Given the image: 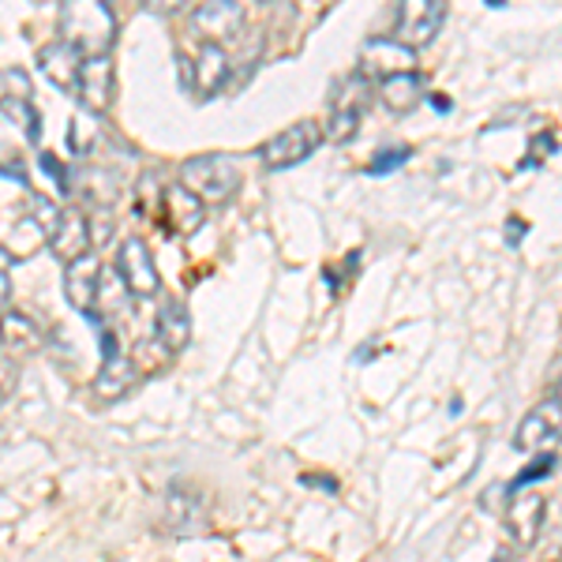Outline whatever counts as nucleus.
<instances>
[{
	"label": "nucleus",
	"mask_w": 562,
	"mask_h": 562,
	"mask_svg": "<svg viewBox=\"0 0 562 562\" xmlns=\"http://www.w3.org/2000/svg\"><path fill=\"white\" fill-rule=\"evenodd\" d=\"M90 244H94V237H90V217L79 211V206H68V211L60 214V225L53 229V237H49L53 259L68 267V262L87 256Z\"/></svg>",
	"instance_id": "14"
},
{
	"label": "nucleus",
	"mask_w": 562,
	"mask_h": 562,
	"mask_svg": "<svg viewBox=\"0 0 562 562\" xmlns=\"http://www.w3.org/2000/svg\"><path fill=\"white\" fill-rule=\"evenodd\" d=\"M166 521L177 537H195V532L206 529V506L192 487H173L166 498Z\"/></svg>",
	"instance_id": "16"
},
{
	"label": "nucleus",
	"mask_w": 562,
	"mask_h": 562,
	"mask_svg": "<svg viewBox=\"0 0 562 562\" xmlns=\"http://www.w3.org/2000/svg\"><path fill=\"white\" fill-rule=\"evenodd\" d=\"M492 562H514V555H510V551H503V548H498Z\"/></svg>",
	"instance_id": "35"
},
{
	"label": "nucleus",
	"mask_w": 562,
	"mask_h": 562,
	"mask_svg": "<svg viewBox=\"0 0 562 562\" xmlns=\"http://www.w3.org/2000/svg\"><path fill=\"white\" fill-rule=\"evenodd\" d=\"M139 379L143 375H139V368H135L132 357H113V360H102V368H98L90 390H94L102 402H121V397L132 394Z\"/></svg>",
	"instance_id": "18"
},
{
	"label": "nucleus",
	"mask_w": 562,
	"mask_h": 562,
	"mask_svg": "<svg viewBox=\"0 0 562 562\" xmlns=\"http://www.w3.org/2000/svg\"><path fill=\"white\" fill-rule=\"evenodd\" d=\"M0 177H8L26 188V161L15 147H0Z\"/></svg>",
	"instance_id": "28"
},
{
	"label": "nucleus",
	"mask_w": 562,
	"mask_h": 562,
	"mask_svg": "<svg viewBox=\"0 0 562 562\" xmlns=\"http://www.w3.org/2000/svg\"><path fill=\"white\" fill-rule=\"evenodd\" d=\"M180 188H188L199 203H229L240 188V166L222 150L195 154L180 166Z\"/></svg>",
	"instance_id": "2"
},
{
	"label": "nucleus",
	"mask_w": 562,
	"mask_h": 562,
	"mask_svg": "<svg viewBox=\"0 0 562 562\" xmlns=\"http://www.w3.org/2000/svg\"><path fill=\"white\" fill-rule=\"evenodd\" d=\"M405 71H416V53L409 49V45H402V42L394 38V34L364 42V49H360L357 76H364L368 83H383V79L405 76Z\"/></svg>",
	"instance_id": "7"
},
{
	"label": "nucleus",
	"mask_w": 562,
	"mask_h": 562,
	"mask_svg": "<svg viewBox=\"0 0 562 562\" xmlns=\"http://www.w3.org/2000/svg\"><path fill=\"white\" fill-rule=\"evenodd\" d=\"M244 20H248V12L233 0H214V4H203L192 12V26L203 45H225L229 38H237L244 31Z\"/></svg>",
	"instance_id": "11"
},
{
	"label": "nucleus",
	"mask_w": 562,
	"mask_h": 562,
	"mask_svg": "<svg viewBox=\"0 0 562 562\" xmlns=\"http://www.w3.org/2000/svg\"><path fill=\"white\" fill-rule=\"evenodd\" d=\"M83 180H87L83 192L94 206H113L116 203V180L109 173H102V169H87Z\"/></svg>",
	"instance_id": "25"
},
{
	"label": "nucleus",
	"mask_w": 562,
	"mask_h": 562,
	"mask_svg": "<svg viewBox=\"0 0 562 562\" xmlns=\"http://www.w3.org/2000/svg\"><path fill=\"white\" fill-rule=\"evenodd\" d=\"M161 203H166V222H169V229H173L177 237H192L195 229H203L206 203H199L188 188L169 184L166 195H161Z\"/></svg>",
	"instance_id": "17"
},
{
	"label": "nucleus",
	"mask_w": 562,
	"mask_h": 562,
	"mask_svg": "<svg viewBox=\"0 0 562 562\" xmlns=\"http://www.w3.org/2000/svg\"><path fill=\"white\" fill-rule=\"evenodd\" d=\"M98 289H102V262L94 251L65 267V301L76 307L79 315H94Z\"/></svg>",
	"instance_id": "12"
},
{
	"label": "nucleus",
	"mask_w": 562,
	"mask_h": 562,
	"mask_svg": "<svg viewBox=\"0 0 562 562\" xmlns=\"http://www.w3.org/2000/svg\"><path fill=\"white\" fill-rule=\"evenodd\" d=\"M525 225L521 222H510V248H518V237H521Z\"/></svg>",
	"instance_id": "34"
},
{
	"label": "nucleus",
	"mask_w": 562,
	"mask_h": 562,
	"mask_svg": "<svg viewBox=\"0 0 562 562\" xmlns=\"http://www.w3.org/2000/svg\"><path fill=\"white\" fill-rule=\"evenodd\" d=\"M60 42L76 45L83 57L109 53L116 42V15L102 0H87V4H65L60 8Z\"/></svg>",
	"instance_id": "1"
},
{
	"label": "nucleus",
	"mask_w": 562,
	"mask_h": 562,
	"mask_svg": "<svg viewBox=\"0 0 562 562\" xmlns=\"http://www.w3.org/2000/svg\"><path fill=\"white\" fill-rule=\"evenodd\" d=\"M551 397H555V402H562V383L555 386V394H551Z\"/></svg>",
	"instance_id": "36"
},
{
	"label": "nucleus",
	"mask_w": 562,
	"mask_h": 562,
	"mask_svg": "<svg viewBox=\"0 0 562 562\" xmlns=\"http://www.w3.org/2000/svg\"><path fill=\"white\" fill-rule=\"evenodd\" d=\"M38 71L57 90L76 94V90H79V71H83V53H79L76 45L57 38L53 45H42V49H38Z\"/></svg>",
	"instance_id": "13"
},
{
	"label": "nucleus",
	"mask_w": 562,
	"mask_h": 562,
	"mask_svg": "<svg viewBox=\"0 0 562 562\" xmlns=\"http://www.w3.org/2000/svg\"><path fill=\"white\" fill-rule=\"evenodd\" d=\"M34 87H31V76L23 68H4L0 71V98H26L34 102Z\"/></svg>",
	"instance_id": "27"
},
{
	"label": "nucleus",
	"mask_w": 562,
	"mask_h": 562,
	"mask_svg": "<svg viewBox=\"0 0 562 562\" xmlns=\"http://www.w3.org/2000/svg\"><path fill=\"white\" fill-rule=\"evenodd\" d=\"M543 495L537 492H514L510 503H506V514H503V525H506V537H510L514 548H532L543 529Z\"/></svg>",
	"instance_id": "10"
},
{
	"label": "nucleus",
	"mask_w": 562,
	"mask_h": 562,
	"mask_svg": "<svg viewBox=\"0 0 562 562\" xmlns=\"http://www.w3.org/2000/svg\"><path fill=\"white\" fill-rule=\"evenodd\" d=\"M409 158H413V150H409V147H383V150H375V158L368 161V177H386V173H394V169H402Z\"/></svg>",
	"instance_id": "26"
},
{
	"label": "nucleus",
	"mask_w": 562,
	"mask_h": 562,
	"mask_svg": "<svg viewBox=\"0 0 562 562\" xmlns=\"http://www.w3.org/2000/svg\"><path fill=\"white\" fill-rule=\"evenodd\" d=\"M42 330L31 315H20V312H8L0 315V349L8 352L12 360L20 357H34L42 349Z\"/></svg>",
	"instance_id": "19"
},
{
	"label": "nucleus",
	"mask_w": 562,
	"mask_h": 562,
	"mask_svg": "<svg viewBox=\"0 0 562 562\" xmlns=\"http://www.w3.org/2000/svg\"><path fill=\"white\" fill-rule=\"evenodd\" d=\"M551 473H555V454H537L518 476L510 480V484H506V492H510V495L514 492H529V484H537V480L551 476Z\"/></svg>",
	"instance_id": "24"
},
{
	"label": "nucleus",
	"mask_w": 562,
	"mask_h": 562,
	"mask_svg": "<svg viewBox=\"0 0 562 562\" xmlns=\"http://www.w3.org/2000/svg\"><path fill=\"white\" fill-rule=\"evenodd\" d=\"M371 94H375V83H368L364 76H346L338 87H334L330 98V121L323 124L326 139L330 143H349L352 135L360 132V121H364Z\"/></svg>",
	"instance_id": "4"
},
{
	"label": "nucleus",
	"mask_w": 562,
	"mask_h": 562,
	"mask_svg": "<svg viewBox=\"0 0 562 562\" xmlns=\"http://www.w3.org/2000/svg\"><path fill=\"white\" fill-rule=\"evenodd\" d=\"M8 301H12V278L0 270V307H4Z\"/></svg>",
	"instance_id": "32"
},
{
	"label": "nucleus",
	"mask_w": 562,
	"mask_h": 562,
	"mask_svg": "<svg viewBox=\"0 0 562 562\" xmlns=\"http://www.w3.org/2000/svg\"><path fill=\"white\" fill-rule=\"evenodd\" d=\"M431 105L439 109V113H450V98H442V94H431Z\"/></svg>",
	"instance_id": "33"
},
{
	"label": "nucleus",
	"mask_w": 562,
	"mask_h": 562,
	"mask_svg": "<svg viewBox=\"0 0 562 562\" xmlns=\"http://www.w3.org/2000/svg\"><path fill=\"white\" fill-rule=\"evenodd\" d=\"M192 71H195L192 87L199 98L217 94V90L225 87V79H229V53H225V45H199Z\"/></svg>",
	"instance_id": "20"
},
{
	"label": "nucleus",
	"mask_w": 562,
	"mask_h": 562,
	"mask_svg": "<svg viewBox=\"0 0 562 562\" xmlns=\"http://www.w3.org/2000/svg\"><path fill=\"white\" fill-rule=\"evenodd\" d=\"M116 278L124 281L132 296H158L161 278H158V262H154L150 248L139 237H128L116 248Z\"/></svg>",
	"instance_id": "8"
},
{
	"label": "nucleus",
	"mask_w": 562,
	"mask_h": 562,
	"mask_svg": "<svg viewBox=\"0 0 562 562\" xmlns=\"http://www.w3.org/2000/svg\"><path fill=\"white\" fill-rule=\"evenodd\" d=\"M442 23H447V4L442 0H405L394 15V38L416 53L435 42Z\"/></svg>",
	"instance_id": "5"
},
{
	"label": "nucleus",
	"mask_w": 562,
	"mask_h": 562,
	"mask_svg": "<svg viewBox=\"0 0 562 562\" xmlns=\"http://www.w3.org/2000/svg\"><path fill=\"white\" fill-rule=\"evenodd\" d=\"M555 442H562V402L543 397L540 405H532V409L521 416L518 431H514V447L537 458V454H551Z\"/></svg>",
	"instance_id": "6"
},
{
	"label": "nucleus",
	"mask_w": 562,
	"mask_h": 562,
	"mask_svg": "<svg viewBox=\"0 0 562 562\" xmlns=\"http://www.w3.org/2000/svg\"><path fill=\"white\" fill-rule=\"evenodd\" d=\"M154 338L161 341L166 352H173V357L180 349H188V341H192V315H188L184 301L166 296V301L158 304V315H154Z\"/></svg>",
	"instance_id": "15"
},
{
	"label": "nucleus",
	"mask_w": 562,
	"mask_h": 562,
	"mask_svg": "<svg viewBox=\"0 0 562 562\" xmlns=\"http://www.w3.org/2000/svg\"><path fill=\"white\" fill-rule=\"evenodd\" d=\"M45 244H49V233H45V225L38 222V217L23 214L20 222L12 225V233L4 237V244H0V251H4L8 259L23 262V259H31L34 251H42Z\"/></svg>",
	"instance_id": "22"
},
{
	"label": "nucleus",
	"mask_w": 562,
	"mask_h": 562,
	"mask_svg": "<svg viewBox=\"0 0 562 562\" xmlns=\"http://www.w3.org/2000/svg\"><path fill=\"white\" fill-rule=\"evenodd\" d=\"M90 135H94V128H87V132H83V116H71V128H68V143H71V150H76V154H87V147H90Z\"/></svg>",
	"instance_id": "30"
},
{
	"label": "nucleus",
	"mask_w": 562,
	"mask_h": 562,
	"mask_svg": "<svg viewBox=\"0 0 562 562\" xmlns=\"http://www.w3.org/2000/svg\"><path fill=\"white\" fill-rule=\"evenodd\" d=\"M551 150H555V135H551V132H540L537 139H532V147H529L532 158L525 161V166H537V161H540V158H548Z\"/></svg>",
	"instance_id": "31"
},
{
	"label": "nucleus",
	"mask_w": 562,
	"mask_h": 562,
	"mask_svg": "<svg viewBox=\"0 0 562 562\" xmlns=\"http://www.w3.org/2000/svg\"><path fill=\"white\" fill-rule=\"evenodd\" d=\"M38 161H42V169H45V173H49L53 180H57V188H60V192H71L68 169H65V161H60L57 154H38Z\"/></svg>",
	"instance_id": "29"
},
{
	"label": "nucleus",
	"mask_w": 562,
	"mask_h": 562,
	"mask_svg": "<svg viewBox=\"0 0 562 562\" xmlns=\"http://www.w3.org/2000/svg\"><path fill=\"white\" fill-rule=\"evenodd\" d=\"M323 139H326L323 124L307 116V121H296V124H289V128H281L278 135H270L259 147V161L270 173H281V169H293L312 158V154L323 147Z\"/></svg>",
	"instance_id": "3"
},
{
	"label": "nucleus",
	"mask_w": 562,
	"mask_h": 562,
	"mask_svg": "<svg viewBox=\"0 0 562 562\" xmlns=\"http://www.w3.org/2000/svg\"><path fill=\"white\" fill-rule=\"evenodd\" d=\"M116 94V71H113V53H98V57H83V71H79V105L90 116L109 113Z\"/></svg>",
	"instance_id": "9"
},
{
	"label": "nucleus",
	"mask_w": 562,
	"mask_h": 562,
	"mask_svg": "<svg viewBox=\"0 0 562 562\" xmlns=\"http://www.w3.org/2000/svg\"><path fill=\"white\" fill-rule=\"evenodd\" d=\"M0 113L12 124H20L26 132V143L42 139V116H38V109H34V102H26V98H0Z\"/></svg>",
	"instance_id": "23"
},
{
	"label": "nucleus",
	"mask_w": 562,
	"mask_h": 562,
	"mask_svg": "<svg viewBox=\"0 0 562 562\" xmlns=\"http://www.w3.org/2000/svg\"><path fill=\"white\" fill-rule=\"evenodd\" d=\"M375 90L390 113H413V109L424 102V76L420 71H405V76L383 79Z\"/></svg>",
	"instance_id": "21"
}]
</instances>
